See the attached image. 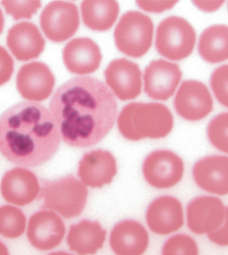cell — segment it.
<instances>
[{
	"label": "cell",
	"mask_w": 228,
	"mask_h": 255,
	"mask_svg": "<svg viewBox=\"0 0 228 255\" xmlns=\"http://www.w3.org/2000/svg\"><path fill=\"white\" fill-rule=\"evenodd\" d=\"M39 195L44 209L55 211L65 218H73L83 211L88 191L80 180L68 175L44 182Z\"/></svg>",
	"instance_id": "cell-4"
},
{
	"label": "cell",
	"mask_w": 228,
	"mask_h": 255,
	"mask_svg": "<svg viewBox=\"0 0 228 255\" xmlns=\"http://www.w3.org/2000/svg\"><path fill=\"white\" fill-rule=\"evenodd\" d=\"M9 254V251L6 247V245L0 241V255H8Z\"/></svg>",
	"instance_id": "cell-34"
},
{
	"label": "cell",
	"mask_w": 228,
	"mask_h": 255,
	"mask_svg": "<svg viewBox=\"0 0 228 255\" xmlns=\"http://www.w3.org/2000/svg\"><path fill=\"white\" fill-rule=\"evenodd\" d=\"M192 3L201 11L214 12L223 5L224 0H220V1H193Z\"/></svg>",
	"instance_id": "cell-33"
},
{
	"label": "cell",
	"mask_w": 228,
	"mask_h": 255,
	"mask_svg": "<svg viewBox=\"0 0 228 255\" xmlns=\"http://www.w3.org/2000/svg\"><path fill=\"white\" fill-rule=\"evenodd\" d=\"M227 231H228V224H227V218H226L218 228L207 233L208 238L215 244H218L220 246H226L228 243Z\"/></svg>",
	"instance_id": "cell-32"
},
{
	"label": "cell",
	"mask_w": 228,
	"mask_h": 255,
	"mask_svg": "<svg viewBox=\"0 0 228 255\" xmlns=\"http://www.w3.org/2000/svg\"><path fill=\"white\" fill-rule=\"evenodd\" d=\"M188 228L196 234H206L218 228L227 218V208L223 202L212 196L192 199L186 209Z\"/></svg>",
	"instance_id": "cell-10"
},
{
	"label": "cell",
	"mask_w": 228,
	"mask_h": 255,
	"mask_svg": "<svg viewBox=\"0 0 228 255\" xmlns=\"http://www.w3.org/2000/svg\"><path fill=\"white\" fill-rule=\"evenodd\" d=\"M4 15H3V12L2 10L0 9V34L2 33L3 31V28H4Z\"/></svg>",
	"instance_id": "cell-35"
},
{
	"label": "cell",
	"mask_w": 228,
	"mask_h": 255,
	"mask_svg": "<svg viewBox=\"0 0 228 255\" xmlns=\"http://www.w3.org/2000/svg\"><path fill=\"white\" fill-rule=\"evenodd\" d=\"M109 244L116 254L140 255L148 247L149 236L141 223L127 219L113 227L110 233Z\"/></svg>",
	"instance_id": "cell-18"
},
{
	"label": "cell",
	"mask_w": 228,
	"mask_h": 255,
	"mask_svg": "<svg viewBox=\"0 0 228 255\" xmlns=\"http://www.w3.org/2000/svg\"><path fill=\"white\" fill-rule=\"evenodd\" d=\"M65 234V225L55 212L43 209L29 219L27 238L37 249L49 250L58 246Z\"/></svg>",
	"instance_id": "cell-13"
},
{
	"label": "cell",
	"mask_w": 228,
	"mask_h": 255,
	"mask_svg": "<svg viewBox=\"0 0 228 255\" xmlns=\"http://www.w3.org/2000/svg\"><path fill=\"white\" fill-rule=\"evenodd\" d=\"M136 4L144 11L160 13L174 7L177 1H136Z\"/></svg>",
	"instance_id": "cell-31"
},
{
	"label": "cell",
	"mask_w": 228,
	"mask_h": 255,
	"mask_svg": "<svg viewBox=\"0 0 228 255\" xmlns=\"http://www.w3.org/2000/svg\"><path fill=\"white\" fill-rule=\"evenodd\" d=\"M153 29L150 17L138 11H128L118 22L114 31V40L121 52L138 58L150 49Z\"/></svg>",
	"instance_id": "cell-5"
},
{
	"label": "cell",
	"mask_w": 228,
	"mask_h": 255,
	"mask_svg": "<svg viewBox=\"0 0 228 255\" xmlns=\"http://www.w3.org/2000/svg\"><path fill=\"white\" fill-rule=\"evenodd\" d=\"M26 227V217L17 207L4 205L0 207V235L7 238L20 237Z\"/></svg>",
	"instance_id": "cell-25"
},
{
	"label": "cell",
	"mask_w": 228,
	"mask_h": 255,
	"mask_svg": "<svg viewBox=\"0 0 228 255\" xmlns=\"http://www.w3.org/2000/svg\"><path fill=\"white\" fill-rule=\"evenodd\" d=\"M7 46L16 59L27 61L41 54L45 40L36 25L30 22H20L9 29Z\"/></svg>",
	"instance_id": "cell-21"
},
{
	"label": "cell",
	"mask_w": 228,
	"mask_h": 255,
	"mask_svg": "<svg viewBox=\"0 0 228 255\" xmlns=\"http://www.w3.org/2000/svg\"><path fill=\"white\" fill-rule=\"evenodd\" d=\"M228 28L218 24L207 27L198 41L199 55L209 63H219L228 57Z\"/></svg>",
	"instance_id": "cell-24"
},
{
	"label": "cell",
	"mask_w": 228,
	"mask_h": 255,
	"mask_svg": "<svg viewBox=\"0 0 228 255\" xmlns=\"http://www.w3.org/2000/svg\"><path fill=\"white\" fill-rule=\"evenodd\" d=\"M49 109L60 138L72 147L84 148L100 142L117 118L115 96L93 77H76L54 92Z\"/></svg>",
	"instance_id": "cell-1"
},
{
	"label": "cell",
	"mask_w": 228,
	"mask_h": 255,
	"mask_svg": "<svg viewBox=\"0 0 228 255\" xmlns=\"http://www.w3.org/2000/svg\"><path fill=\"white\" fill-rule=\"evenodd\" d=\"M195 183L203 190L225 195L228 192V158L226 156H207L193 166Z\"/></svg>",
	"instance_id": "cell-19"
},
{
	"label": "cell",
	"mask_w": 228,
	"mask_h": 255,
	"mask_svg": "<svg viewBox=\"0 0 228 255\" xmlns=\"http://www.w3.org/2000/svg\"><path fill=\"white\" fill-rule=\"evenodd\" d=\"M14 71V62L5 48L0 46V85L9 81Z\"/></svg>",
	"instance_id": "cell-30"
},
{
	"label": "cell",
	"mask_w": 228,
	"mask_h": 255,
	"mask_svg": "<svg viewBox=\"0 0 228 255\" xmlns=\"http://www.w3.org/2000/svg\"><path fill=\"white\" fill-rule=\"evenodd\" d=\"M182 72L175 63L163 59L154 60L144 71V90L157 100H166L174 94L181 80Z\"/></svg>",
	"instance_id": "cell-14"
},
{
	"label": "cell",
	"mask_w": 228,
	"mask_h": 255,
	"mask_svg": "<svg viewBox=\"0 0 228 255\" xmlns=\"http://www.w3.org/2000/svg\"><path fill=\"white\" fill-rule=\"evenodd\" d=\"M120 6L116 1H83L81 15L86 27L94 31H106L116 22Z\"/></svg>",
	"instance_id": "cell-23"
},
{
	"label": "cell",
	"mask_w": 228,
	"mask_h": 255,
	"mask_svg": "<svg viewBox=\"0 0 228 255\" xmlns=\"http://www.w3.org/2000/svg\"><path fill=\"white\" fill-rule=\"evenodd\" d=\"M106 231L97 221L82 220L70 226L67 244L70 250L78 254H94L103 245Z\"/></svg>",
	"instance_id": "cell-22"
},
{
	"label": "cell",
	"mask_w": 228,
	"mask_h": 255,
	"mask_svg": "<svg viewBox=\"0 0 228 255\" xmlns=\"http://www.w3.org/2000/svg\"><path fill=\"white\" fill-rule=\"evenodd\" d=\"M228 66L222 65L216 68L210 76V85L217 100L224 106L228 105Z\"/></svg>",
	"instance_id": "cell-29"
},
{
	"label": "cell",
	"mask_w": 228,
	"mask_h": 255,
	"mask_svg": "<svg viewBox=\"0 0 228 255\" xmlns=\"http://www.w3.org/2000/svg\"><path fill=\"white\" fill-rule=\"evenodd\" d=\"M183 173L182 159L168 150L154 151L143 162V175L155 188L165 189L175 186L182 179Z\"/></svg>",
	"instance_id": "cell-8"
},
{
	"label": "cell",
	"mask_w": 228,
	"mask_h": 255,
	"mask_svg": "<svg viewBox=\"0 0 228 255\" xmlns=\"http://www.w3.org/2000/svg\"><path fill=\"white\" fill-rule=\"evenodd\" d=\"M60 139L54 117L38 102L16 103L0 116V151L13 164H44L57 152Z\"/></svg>",
	"instance_id": "cell-2"
},
{
	"label": "cell",
	"mask_w": 228,
	"mask_h": 255,
	"mask_svg": "<svg viewBox=\"0 0 228 255\" xmlns=\"http://www.w3.org/2000/svg\"><path fill=\"white\" fill-rule=\"evenodd\" d=\"M173 123L171 111L161 103H129L118 116L120 133L132 141L166 137L173 128Z\"/></svg>",
	"instance_id": "cell-3"
},
{
	"label": "cell",
	"mask_w": 228,
	"mask_h": 255,
	"mask_svg": "<svg viewBox=\"0 0 228 255\" xmlns=\"http://www.w3.org/2000/svg\"><path fill=\"white\" fill-rule=\"evenodd\" d=\"M40 26L46 37L53 42L71 38L79 28L77 6L67 1L49 2L40 15Z\"/></svg>",
	"instance_id": "cell-7"
},
{
	"label": "cell",
	"mask_w": 228,
	"mask_h": 255,
	"mask_svg": "<svg viewBox=\"0 0 228 255\" xmlns=\"http://www.w3.org/2000/svg\"><path fill=\"white\" fill-rule=\"evenodd\" d=\"M195 40V31L188 21L178 16H170L159 24L155 45L162 56L170 60H181L192 53Z\"/></svg>",
	"instance_id": "cell-6"
},
{
	"label": "cell",
	"mask_w": 228,
	"mask_h": 255,
	"mask_svg": "<svg viewBox=\"0 0 228 255\" xmlns=\"http://www.w3.org/2000/svg\"><path fill=\"white\" fill-rule=\"evenodd\" d=\"M62 58L66 68L75 74H88L98 69L102 55L98 45L90 38L81 37L69 41Z\"/></svg>",
	"instance_id": "cell-20"
},
{
	"label": "cell",
	"mask_w": 228,
	"mask_h": 255,
	"mask_svg": "<svg viewBox=\"0 0 228 255\" xmlns=\"http://www.w3.org/2000/svg\"><path fill=\"white\" fill-rule=\"evenodd\" d=\"M174 106L184 119L196 121L206 117L213 109V100L208 88L200 81L185 80L180 85Z\"/></svg>",
	"instance_id": "cell-11"
},
{
	"label": "cell",
	"mask_w": 228,
	"mask_h": 255,
	"mask_svg": "<svg viewBox=\"0 0 228 255\" xmlns=\"http://www.w3.org/2000/svg\"><path fill=\"white\" fill-rule=\"evenodd\" d=\"M146 221L149 228L157 234L165 235L177 231L184 222L182 205L175 197H158L149 204Z\"/></svg>",
	"instance_id": "cell-17"
},
{
	"label": "cell",
	"mask_w": 228,
	"mask_h": 255,
	"mask_svg": "<svg viewBox=\"0 0 228 255\" xmlns=\"http://www.w3.org/2000/svg\"><path fill=\"white\" fill-rule=\"evenodd\" d=\"M108 87L119 99L129 100L141 93L142 73L139 66L125 58L114 59L104 71Z\"/></svg>",
	"instance_id": "cell-9"
},
{
	"label": "cell",
	"mask_w": 228,
	"mask_h": 255,
	"mask_svg": "<svg viewBox=\"0 0 228 255\" xmlns=\"http://www.w3.org/2000/svg\"><path fill=\"white\" fill-rule=\"evenodd\" d=\"M162 253L164 255L172 254H198V247L194 239L185 234H177L170 237L163 246Z\"/></svg>",
	"instance_id": "cell-27"
},
{
	"label": "cell",
	"mask_w": 228,
	"mask_h": 255,
	"mask_svg": "<svg viewBox=\"0 0 228 255\" xmlns=\"http://www.w3.org/2000/svg\"><path fill=\"white\" fill-rule=\"evenodd\" d=\"M227 127H228V113L223 112L213 117L207 126V136L210 143L218 150L227 153Z\"/></svg>",
	"instance_id": "cell-26"
},
{
	"label": "cell",
	"mask_w": 228,
	"mask_h": 255,
	"mask_svg": "<svg viewBox=\"0 0 228 255\" xmlns=\"http://www.w3.org/2000/svg\"><path fill=\"white\" fill-rule=\"evenodd\" d=\"M116 174V160L108 151H90L79 161L78 176L85 186L100 188L109 184Z\"/></svg>",
	"instance_id": "cell-16"
},
{
	"label": "cell",
	"mask_w": 228,
	"mask_h": 255,
	"mask_svg": "<svg viewBox=\"0 0 228 255\" xmlns=\"http://www.w3.org/2000/svg\"><path fill=\"white\" fill-rule=\"evenodd\" d=\"M2 197L18 206L32 203L40 192V185L36 175L25 168L17 167L5 173L0 185Z\"/></svg>",
	"instance_id": "cell-15"
},
{
	"label": "cell",
	"mask_w": 228,
	"mask_h": 255,
	"mask_svg": "<svg viewBox=\"0 0 228 255\" xmlns=\"http://www.w3.org/2000/svg\"><path fill=\"white\" fill-rule=\"evenodd\" d=\"M54 85L55 77L43 62H30L23 65L16 77V86L21 96L33 102L47 99Z\"/></svg>",
	"instance_id": "cell-12"
},
{
	"label": "cell",
	"mask_w": 228,
	"mask_h": 255,
	"mask_svg": "<svg viewBox=\"0 0 228 255\" xmlns=\"http://www.w3.org/2000/svg\"><path fill=\"white\" fill-rule=\"evenodd\" d=\"M1 4L5 11L12 16L14 20L29 19L37 10L41 7V1L36 0H29V1H1Z\"/></svg>",
	"instance_id": "cell-28"
}]
</instances>
